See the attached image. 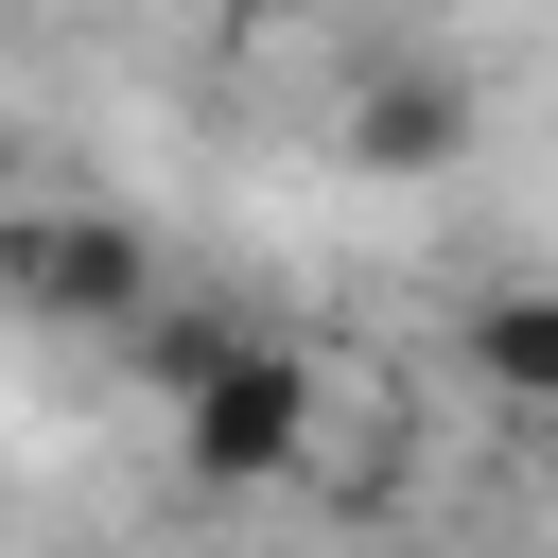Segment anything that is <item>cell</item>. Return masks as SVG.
Wrapping results in <instances>:
<instances>
[{"instance_id":"obj_1","label":"cell","mask_w":558,"mask_h":558,"mask_svg":"<svg viewBox=\"0 0 558 558\" xmlns=\"http://www.w3.org/2000/svg\"><path fill=\"white\" fill-rule=\"evenodd\" d=\"M314 401H331V366H314L296 331H244V349L174 401V453H192L209 488H296V471H314Z\"/></svg>"},{"instance_id":"obj_5","label":"cell","mask_w":558,"mask_h":558,"mask_svg":"<svg viewBox=\"0 0 558 558\" xmlns=\"http://www.w3.org/2000/svg\"><path fill=\"white\" fill-rule=\"evenodd\" d=\"M122 349H140V384H157V401H192V384H209V366L244 349V314H192V296H140V331H122Z\"/></svg>"},{"instance_id":"obj_3","label":"cell","mask_w":558,"mask_h":558,"mask_svg":"<svg viewBox=\"0 0 558 558\" xmlns=\"http://www.w3.org/2000/svg\"><path fill=\"white\" fill-rule=\"evenodd\" d=\"M453 140H471V87H453V70H384V87L349 105V157H366V174H418V157H453Z\"/></svg>"},{"instance_id":"obj_2","label":"cell","mask_w":558,"mask_h":558,"mask_svg":"<svg viewBox=\"0 0 558 558\" xmlns=\"http://www.w3.org/2000/svg\"><path fill=\"white\" fill-rule=\"evenodd\" d=\"M0 296L52 314V331H140L157 244H140L122 209H0Z\"/></svg>"},{"instance_id":"obj_4","label":"cell","mask_w":558,"mask_h":558,"mask_svg":"<svg viewBox=\"0 0 558 558\" xmlns=\"http://www.w3.org/2000/svg\"><path fill=\"white\" fill-rule=\"evenodd\" d=\"M471 384L541 418V401H558V314H541V296H488V314H471Z\"/></svg>"}]
</instances>
